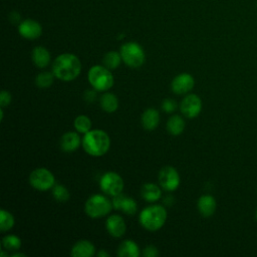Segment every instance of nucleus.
Returning a JSON list of instances; mask_svg holds the SVG:
<instances>
[{"mask_svg": "<svg viewBox=\"0 0 257 257\" xmlns=\"http://www.w3.org/2000/svg\"><path fill=\"white\" fill-rule=\"evenodd\" d=\"M81 71V62L79 58L72 53H63L58 55L52 64V73L56 78L63 81L75 79Z\"/></svg>", "mask_w": 257, "mask_h": 257, "instance_id": "1", "label": "nucleus"}, {"mask_svg": "<svg viewBox=\"0 0 257 257\" xmlns=\"http://www.w3.org/2000/svg\"><path fill=\"white\" fill-rule=\"evenodd\" d=\"M139 220L145 229L157 231L164 226L167 220V210L161 205H151L140 213Z\"/></svg>", "mask_w": 257, "mask_h": 257, "instance_id": "3", "label": "nucleus"}, {"mask_svg": "<svg viewBox=\"0 0 257 257\" xmlns=\"http://www.w3.org/2000/svg\"><path fill=\"white\" fill-rule=\"evenodd\" d=\"M10 20L13 22V23H17L20 19V15L17 13V12H13L10 14Z\"/></svg>", "mask_w": 257, "mask_h": 257, "instance_id": "34", "label": "nucleus"}, {"mask_svg": "<svg viewBox=\"0 0 257 257\" xmlns=\"http://www.w3.org/2000/svg\"><path fill=\"white\" fill-rule=\"evenodd\" d=\"M83 96H84L85 101H87V102H92V101H94L95 98H96V93H95L94 90L88 89V90H86V91L84 92V95H83Z\"/></svg>", "mask_w": 257, "mask_h": 257, "instance_id": "33", "label": "nucleus"}, {"mask_svg": "<svg viewBox=\"0 0 257 257\" xmlns=\"http://www.w3.org/2000/svg\"><path fill=\"white\" fill-rule=\"evenodd\" d=\"M112 206L115 210H121L123 213L127 215H134L137 212L138 205L136 201L131 198L122 195L121 193L113 196L112 198Z\"/></svg>", "mask_w": 257, "mask_h": 257, "instance_id": "12", "label": "nucleus"}, {"mask_svg": "<svg viewBox=\"0 0 257 257\" xmlns=\"http://www.w3.org/2000/svg\"><path fill=\"white\" fill-rule=\"evenodd\" d=\"M140 254V248L133 240L122 241L117 249V255L120 257H139Z\"/></svg>", "mask_w": 257, "mask_h": 257, "instance_id": "20", "label": "nucleus"}, {"mask_svg": "<svg viewBox=\"0 0 257 257\" xmlns=\"http://www.w3.org/2000/svg\"><path fill=\"white\" fill-rule=\"evenodd\" d=\"M122 61L130 67L137 68L144 64L146 55L141 45L136 42H126L120 47Z\"/></svg>", "mask_w": 257, "mask_h": 257, "instance_id": "6", "label": "nucleus"}, {"mask_svg": "<svg viewBox=\"0 0 257 257\" xmlns=\"http://www.w3.org/2000/svg\"><path fill=\"white\" fill-rule=\"evenodd\" d=\"M180 109L186 117H196L202 110V99L195 93L189 94L182 99Z\"/></svg>", "mask_w": 257, "mask_h": 257, "instance_id": "10", "label": "nucleus"}, {"mask_svg": "<svg viewBox=\"0 0 257 257\" xmlns=\"http://www.w3.org/2000/svg\"><path fill=\"white\" fill-rule=\"evenodd\" d=\"M143 255L145 257H157L159 255V251H158L157 247H155L153 245H149L144 249Z\"/></svg>", "mask_w": 257, "mask_h": 257, "instance_id": "32", "label": "nucleus"}, {"mask_svg": "<svg viewBox=\"0 0 257 257\" xmlns=\"http://www.w3.org/2000/svg\"><path fill=\"white\" fill-rule=\"evenodd\" d=\"M88 81L97 91L108 90L113 85V76L109 69L102 65L92 66L87 74Z\"/></svg>", "mask_w": 257, "mask_h": 257, "instance_id": "4", "label": "nucleus"}, {"mask_svg": "<svg viewBox=\"0 0 257 257\" xmlns=\"http://www.w3.org/2000/svg\"><path fill=\"white\" fill-rule=\"evenodd\" d=\"M32 60L37 67H46L50 61V53L43 46H36L32 50Z\"/></svg>", "mask_w": 257, "mask_h": 257, "instance_id": "21", "label": "nucleus"}, {"mask_svg": "<svg viewBox=\"0 0 257 257\" xmlns=\"http://www.w3.org/2000/svg\"><path fill=\"white\" fill-rule=\"evenodd\" d=\"M81 144L88 155L92 157H101L107 153L110 146V140L104 131L90 130L84 134Z\"/></svg>", "mask_w": 257, "mask_h": 257, "instance_id": "2", "label": "nucleus"}, {"mask_svg": "<svg viewBox=\"0 0 257 257\" xmlns=\"http://www.w3.org/2000/svg\"><path fill=\"white\" fill-rule=\"evenodd\" d=\"M52 196L56 201L61 203L67 202L70 197L68 190L60 184H56L52 187Z\"/></svg>", "mask_w": 257, "mask_h": 257, "instance_id": "28", "label": "nucleus"}, {"mask_svg": "<svg viewBox=\"0 0 257 257\" xmlns=\"http://www.w3.org/2000/svg\"><path fill=\"white\" fill-rule=\"evenodd\" d=\"M112 207V202H110L105 196L95 194L86 200L84 211L88 217L96 219L107 215L111 211Z\"/></svg>", "mask_w": 257, "mask_h": 257, "instance_id": "5", "label": "nucleus"}, {"mask_svg": "<svg viewBox=\"0 0 257 257\" xmlns=\"http://www.w3.org/2000/svg\"><path fill=\"white\" fill-rule=\"evenodd\" d=\"M141 195L149 203H154L160 200L162 196L161 188L153 183H147L142 187Z\"/></svg>", "mask_w": 257, "mask_h": 257, "instance_id": "19", "label": "nucleus"}, {"mask_svg": "<svg viewBox=\"0 0 257 257\" xmlns=\"http://www.w3.org/2000/svg\"><path fill=\"white\" fill-rule=\"evenodd\" d=\"M70 254L74 257H91L95 254V247L88 240H79L73 245Z\"/></svg>", "mask_w": 257, "mask_h": 257, "instance_id": "17", "label": "nucleus"}, {"mask_svg": "<svg viewBox=\"0 0 257 257\" xmlns=\"http://www.w3.org/2000/svg\"><path fill=\"white\" fill-rule=\"evenodd\" d=\"M159 183L165 191L173 192L180 185V175L175 168L164 167L159 173Z\"/></svg>", "mask_w": 257, "mask_h": 257, "instance_id": "9", "label": "nucleus"}, {"mask_svg": "<svg viewBox=\"0 0 257 257\" xmlns=\"http://www.w3.org/2000/svg\"><path fill=\"white\" fill-rule=\"evenodd\" d=\"M74 127L75 130L80 133V134H86L87 132L90 131L91 128V120L88 116L86 115H78L75 119H74Z\"/></svg>", "mask_w": 257, "mask_h": 257, "instance_id": "25", "label": "nucleus"}, {"mask_svg": "<svg viewBox=\"0 0 257 257\" xmlns=\"http://www.w3.org/2000/svg\"><path fill=\"white\" fill-rule=\"evenodd\" d=\"M30 185L39 191H46L55 185L53 174L45 168H37L29 176Z\"/></svg>", "mask_w": 257, "mask_h": 257, "instance_id": "7", "label": "nucleus"}, {"mask_svg": "<svg viewBox=\"0 0 257 257\" xmlns=\"http://www.w3.org/2000/svg\"><path fill=\"white\" fill-rule=\"evenodd\" d=\"M53 76H54L53 73L48 71H43L36 76L35 83L40 88H47L52 84Z\"/></svg>", "mask_w": 257, "mask_h": 257, "instance_id": "29", "label": "nucleus"}, {"mask_svg": "<svg viewBox=\"0 0 257 257\" xmlns=\"http://www.w3.org/2000/svg\"><path fill=\"white\" fill-rule=\"evenodd\" d=\"M162 108L164 111H166L168 113L174 112L177 108V102L172 98H166V99H164V101L162 103Z\"/></svg>", "mask_w": 257, "mask_h": 257, "instance_id": "30", "label": "nucleus"}, {"mask_svg": "<svg viewBox=\"0 0 257 257\" xmlns=\"http://www.w3.org/2000/svg\"><path fill=\"white\" fill-rule=\"evenodd\" d=\"M19 33L21 36L27 39H36L41 35L42 28L41 25L31 19L24 20L19 25Z\"/></svg>", "mask_w": 257, "mask_h": 257, "instance_id": "14", "label": "nucleus"}, {"mask_svg": "<svg viewBox=\"0 0 257 257\" xmlns=\"http://www.w3.org/2000/svg\"><path fill=\"white\" fill-rule=\"evenodd\" d=\"M99 185L103 193L112 197L120 194L123 190V180L117 173L114 172L105 173L101 177Z\"/></svg>", "mask_w": 257, "mask_h": 257, "instance_id": "8", "label": "nucleus"}, {"mask_svg": "<svg viewBox=\"0 0 257 257\" xmlns=\"http://www.w3.org/2000/svg\"><path fill=\"white\" fill-rule=\"evenodd\" d=\"M121 55L116 51H109L103 57V64L108 69H114L120 64Z\"/></svg>", "mask_w": 257, "mask_h": 257, "instance_id": "24", "label": "nucleus"}, {"mask_svg": "<svg viewBox=\"0 0 257 257\" xmlns=\"http://www.w3.org/2000/svg\"><path fill=\"white\" fill-rule=\"evenodd\" d=\"M19 256H22V257H25L26 255L24 253H13L12 254V257H19Z\"/></svg>", "mask_w": 257, "mask_h": 257, "instance_id": "36", "label": "nucleus"}, {"mask_svg": "<svg viewBox=\"0 0 257 257\" xmlns=\"http://www.w3.org/2000/svg\"><path fill=\"white\" fill-rule=\"evenodd\" d=\"M160 123V113L156 108H148L142 114V125L147 131H154Z\"/></svg>", "mask_w": 257, "mask_h": 257, "instance_id": "18", "label": "nucleus"}, {"mask_svg": "<svg viewBox=\"0 0 257 257\" xmlns=\"http://www.w3.org/2000/svg\"><path fill=\"white\" fill-rule=\"evenodd\" d=\"M14 223H15V220H14L13 215L10 212L2 209L0 211V229H1V231L5 232V231L10 230L14 226Z\"/></svg>", "mask_w": 257, "mask_h": 257, "instance_id": "26", "label": "nucleus"}, {"mask_svg": "<svg viewBox=\"0 0 257 257\" xmlns=\"http://www.w3.org/2000/svg\"><path fill=\"white\" fill-rule=\"evenodd\" d=\"M97 256H99V257H104V256L108 257V256H109V254H108L107 252H105L104 250H100V251L97 253Z\"/></svg>", "mask_w": 257, "mask_h": 257, "instance_id": "35", "label": "nucleus"}, {"mask_svg": "<svg viewBox=\"0 0 257 257\" xmlns=\"http://www.w3.org/2000/svg\"><path fill=\"white\" fill-rule=\"evenodd\" d=\"M2 246L7 251H17L21 247V240L16 235H7L2 239Z\"/></svg>", "mask_w": 257, "mask_h": 257, "instance_id": "27", "label": "nucleus"}, {"mask_svg": "<svg viewBox=\"0 0 257 257\" xmlns=\"http://www.w3.org/2000/svg\"><path fill=\"white\" fill-rule=\"evenodd\" d=\"M11 102V94L7 90H2L0 93V106L3 108L8 106Z\"/></svg>", "mask_w": 257, "mask_h": 257, "instance_id": "31", "label": "nucleus"}, {"mask_svg": "<svg viewBox=\"0 0 257 257\" xmlns=\"http://www.w3.org/2000/svg\"><path fill=\"white\" fill-rule=\"evenodd\" d=\"M255 218H256V220H257V209H256V212H255Z\"/></svg>", "mask_w": 257, "mask_h": 257, "instance_id": "38", "label": "nucleus"}, {"mask_svg": "<svg viewBox=\"0 0 257 257\" xmlns=\"http://www.w3.org/2000/svg\"><path fill=\"white\" fill-rule=\"evenodd\" d=\"M105 227L109 235L114 238L121 237L126 230L125 222L119 215H110L105 222Z\"/></svg>", "mask_w": 257, "mask_h": 257, "instance_id": "13", "label": "nucleus"}, {"mask_svg": "<svg viewBox=\"0 0 257 257\" xmlns=\"http://www.w3.org/2000/svg\"><path fill=\"white\" fill-rule=\"evenodd\" d=\"M99 103L101 108L108 113L114 112L118 107V99L115 96V94L111 92H106L102 94L100 97Z\"/></svg>", "mask_w": 257, "mask_h": 257, "instance_id": "23", "label": "nucleus"}, {"mask_svg": "<svg viewBox=\"0 0 257 257\" xmlns=\"http://www.w3.org/2000/svg\"><path fill=\"white\" fill-rule=\"evenodd\" d=\"M1 256L4 257V256H7V254H6L4 251H2V252H1Z\"/></svg>", "mask_w": 257, "mask_h": 257, "instance_id": "37", "label": "nucleus"}, {"mask_svg": "<svg viewBox=\"0 0 257 257\" xmlns=\"http://www.w3.org/2000/svg\"><path fill=\"white\" fill-rule=\"evenodd\" d=\"M81 142L82 141H80V137L77 133L67 132L60 139V148L63 152L71 153L78 149Z\"/></svg>", "mask_w": 257, "mask_h": 257, "instance_id": "16", "label": "nucleus"}, {"mask_svg": "<svg viewBox=\"0 0 257 257\" xmlns=\"http://www.w3.org/2000/svg\"><path fill=\"white\" fill-rule=\"evenodd\" d=\"M197 207H198L199 213L203 217L209 218L214 215L216 208H217V202H216V199L212 195L206 194V195H202L199 198Z\"/></svg>", "mask_w": 257, "mask_h": 257, "instance_id": "15", "label": "nucleus"}, {"mask_svg": "<svg viewBox=\"0 0 257 257\" xmlns=\"http://www.w3.org/2000/svg\"><path fill=\"white\" fill-rule=\"evenodd\" d=\"M195 85V79L190 73H180L172 80V90L177 94H184L192 90Z\"/></svg>", "mask_w": 257, "mask_h": 257, "instance_id": "11", "label": "nucleus"}, {"mask_svg": "<svg viewBox=\"0 0 257 257\" xmlns=\"http://www.w3.org/2000/svg\"><path fill=\"white\" fill-rule=\"evenodd\" d=\"M185 120L182 116L178 114L172 115L167 121V130L172 136H179L185 130Z\"/></svg>", "mask_w": 257, "mask_h": 257, "instance_id": "22", "label": "nucleus"}]
</instances>
